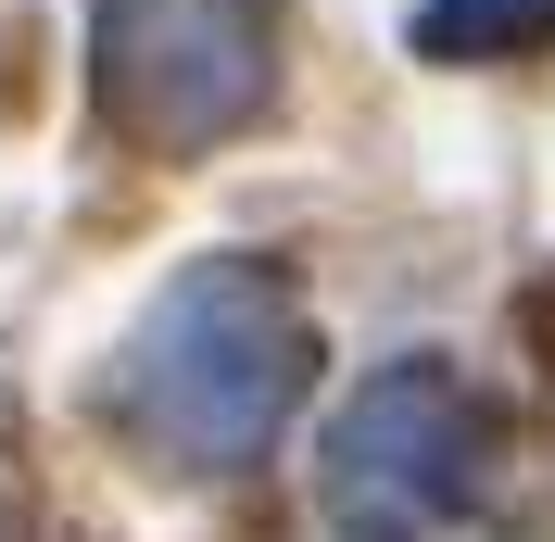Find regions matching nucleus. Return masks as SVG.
<instances>
[{
    "mask_svg": "<svg viewBox=\"0 0 555 542\" xmlns=\"http://www.w3.org/2000/svg\"><path fill=\"white\" fill-rule=\"evenodd\" d=\"M102 89L139 139L203 152L266 102V0H114Z\"/></svg>",
    "mask_w": 555,
    "mask_h": 542,
    "instance_id": "nucleus-2",
    "label": "nucleus"
},
{
    "mask_svg": "<svg viewBox=\"0 0 555 542\" xmlns=\"http://www.w3.org/2000/svg\"><path fill=\"white\" fill-rule=\"evenodd\" d=\"M304 315H291V291H278L266 266H190L152 304V328H139L127 353V404L152 416V429L177 441V454H253V441L291 416V391H304Z\"/></svg>",
    "mask_w": 555,
    "mask_h": 542,
    "instance_id": "nucleus-1",
    "label": "nucleus"
},
{
    "mask_svg": "<svg viewBox=\"0 0 555 542\" xmlns=\"http://www.w3.org/2000/svg\"><path fill=\"white\" fill-rule=\"evenodd\" d=\"M328 479H341L353 505H467V479H480V416H467V391H454L442 366H391L353 391L341 441H328Z\"/></svg>",
    "mask_w": 555,
    "mask_h": 542,
    "instance_id": "nucleus-3",
    "label": "nucleus"
},
{
    "mask_svg": "<svg viewBox=\"0 0 555 542\" xmlns=\"http://www.w3.org/2000/svg\"><path fill=\"white\" fill-rule=\"evenodd\" d=\"M555 26V0H429L416 13V51H442V64H480V51H518V38Z\"/></svg>",
    "mask_w": 555,
    "mask_h": 542,
    "instance_id": "nucleus-4",
    "label": "nucleus"
}]
</instances>
